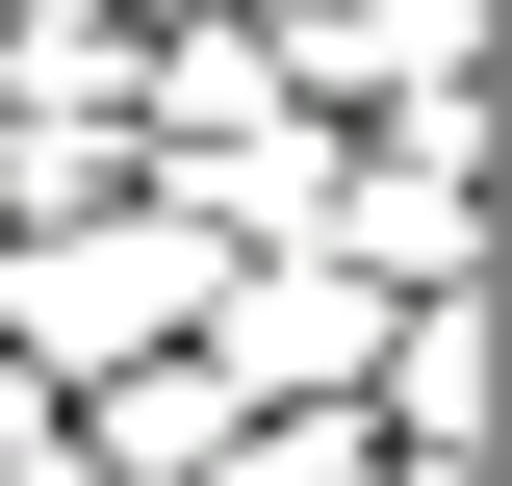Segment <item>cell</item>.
Listing matches in <instances>:
<instances>
[{
	"instance_id": "cell-2",
	"label": "cell",
	"mask_w": 512,
	"mask_h": 486,
	"mask_svg": "<svg viewBox=\"0 0 512 486\" xmlns=\"http://www.w3.org/2000/svg\"><path fill=\"white\" fill-rule=\"evenodd\" d=\"M308 103H410V77H487V0H231Z\"/></svg>"
},
{
	"instance_id": "cell-1",
	"label": "cell",
	"mask_w": 512,
	"mask_h": 486,
	"mask_svg": "<svg viewBox=\"0 0 512 486\" xmlns=\"http://www.w3.org/2000/svg\"><path fill=\"white\" fill-rule=\"evenodd\" d=\"M205 205H154V180H103V205H26V231H0V359L26 384H103V359H154V333H180L205 307Z\"/></svg>"
}]
</instances>
